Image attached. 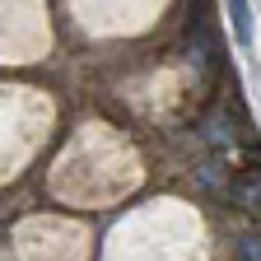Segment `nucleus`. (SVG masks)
<instances>
[{
    "mask_svg": "<svg viewBox=\"0 0 261 261\" xmlns=\"http://www.w3.org/2000/svg\"><path fill=\"white\" fill-rule=\"evenodd\" d=\"M243 261H261V238H243Z\"/></svg>",
    "mask_w": 261,
    "mask_h": 261,
    "instance_id": "obj_2",
    "label": "nucleus"
},
{
    "mask_svg": "<svg viewBox=\"0 0 261 261\" xmlns=\"http://www.w3.org/2000/svg\"><path fill=\"white\" fill-rule=\"evenodd\" d=\"M224 5H228V19H233V38L247 47L252 42V5L247 0H224Z\"/></svg>",
    "mask_w": 261,
    "mask_h": 261,
    "instance_id": "obj_1",
    "label": "nucleus"
}]
</instances>
